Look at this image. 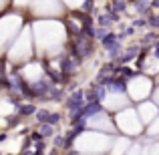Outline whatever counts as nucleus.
<instances>
[{
	"instance_id": "obj_1",
	"label": "nucleus",
	"mask_w": 159,
	"mask_h": 155,
	"mask_svg": "<svg viewBox=\"0 0 159 155\" xmlns=\"http://www.w3.org/2000/svg\"><path fill=\"white\" fill-rule=\"evenodd\" d=\"M141 52V47L139 44H133V47H129L127 51H123V54H121V58L117 62H121V65H127V62H131L133 58H137Z\"/></svg>"
},
{
	"instance_id": "obj_2",
	"label": "nucleus",
	"mask_w": 159,
	"mask_h": 155,
	"mask_svg": "<svg viewBox=\"0 0 159 155\" xmlns=\"http://www.w3.org/2000/svg\"><path fill=\"white\" fill-rule=\"evenodd\" d=\"M16 111H18V117H30V115H36V105L34 103H20L18 107H16Z\"/></svg>"
},
{
	"instance_id": "obj_3",
	"label": "nucleus",
	"mask_w": 159,
	"mask_h": 155,
	"mask_svg": "<svg viewBox=\"0 0 159 155\" xmlns=\"http://www.w3.org/2000/svg\"><path fill=\"white\" fill-rule=\"evenodd\" d=\"M117 75H121L123 79H135V77H139V73H137V71H133L131 66H127V65L117 66Z\"/></svg>"
},
{
	"instance_id": "obj_4",
	"label": "nucleus",
	"mask_w": 159,
	"mask_h": 155,
	"mask_svg": "<svg viewBox=\"0 0 159 155\" xmlns=\"http://www.w3.org/2000/svg\"><path fill=\"white\" fill-rule=\"evenodd\" d=\"M36 131L43 135V139H48V137H54V127L48 123H39V127H36Z\"/></svg>"
},
{
	"instance_id": "obj_5",
	"label": "nucleus",
	"mask_w": 159,
	"mask_h": 155,
	"mask_svg": "<svg viewBox=\"0 0 159 155\" xmlns=\"http://www.w3.org/2000/svg\"><path fill=\"white\" fill-rule=\"evenodd\" d=\"M117 43H121V40H119V36H117V34H113V32H109V34L105 36V39H103L101 40V44H103V48H107V51H111V48L113 47H115V44Z\"/></svg>"
},
{
	"instance_id": "obj_6",
	"label": "nucleus",
	"mask_w": 159,
	"mask_h": 155,
	"mask_svg": "<svg viewBox=\"0 0 159 155\" xmlns=\"http://www.w3.org/2000/svg\"><path fill=\"white\" fill-rule=\"evenodd\" d=\"M121 54H123V47H121V43H117L115 47L109 51V57H111V61H119Z\"/></svg>"
},
{
	"instance_id": "obj_7",
	"label": "nucleus",
	"mask_w": 159,
	"mask_h": 155,
	"mask_svg": "<svg viewBox=\"0 0 159 155\" xmlns=\"http://www.w3.org/2000/svg\"><path fill=\"white\" fill-rule=\"evenodd\" d=\"M48 115H51V111H47V109H40V111H36V121L39 123H47L48 121Z\"/></svg>"
},
{
	"instance_id": "obj_8",
	"label": "nucleus",
	"mask_w": 159,
	"mask_h": 155,
	"mask_svg": "<svg viewBox=\"0 0 159 155\" xmlns=\"http://www.w3.org/2000/svg\"><path fill=\"white\" fill-rule=\"evenodd\" d=\"M61 113H51V115H48V121H47V123L48 125H52V127H54V125H57V123H61Z\"/></svg>"
},
{
	"instance_id": "obj_9",
	"label": "nucleus",
	"mask_w": 159,
	"mask_h": 155,
	"mask_svg": "<svg viewBox=\"0 0 159 155\" xmlns=\"http://www.w3.org/2000/svg\"><path fill=\"white\" fill-rule=\"evenodd\" d=\"M81 12H85V14H91L93 12V0H85L81 6Z\"/></svg>"
},
{
	"instance_id": "obj_10",
	"label": "nucleus",
	"mask_w": 159,
	"mask_h": 155,
	"mask_svg": "<svg viewBox=\"0 0 159 155\" xmlns=\"http://www.w3.org/2000/svg\"><path fill=\"white\" fill-rule=\"evenodd\" d=\"M147 22H149V26H151L153 28V30H159V16H149V18H147Z\"/></svg>"
},
{
	"instance_id": "obj_11",
	"label": "nucleus",
	"mask_w": 159,
	"mask_h": 155,
	"mask_svg": "<svg viewBox=\"0 0 159 155\" xmlns=\"http://www.w3.org/2000/svg\"><path fill=\"white\" fill-rule=\"evenodd\" d=\"M107 34H109V28H101V26H99V28H97V32H95V39L103 40V39H105Z\"/></svg>"
},
{
	"instance_id": "obj_12",
	"label": "nucleus",
	"mask_w": 159,
	"mask_h": 155,
	"mask_svg": "<svg viewBox=\"0 0 159 155\" xmlns=\"http://www.w3.org/2000/svg\"><path fill=\"white\" fill-rule=\"evenodd\" d=\"M125 8H127V4L123 2V0H117L115 2V12L119 14V12H125Z\"/></svg>"
},
{
	"instance_id": "obj_13",
	"label": "nucleus",
	"mask_w": 159,
	"mask_h": 155,
	"mask_svg": "<svg viewBox=\"0 0 159 155\" xmlns=\"http://www.w3.org/2000/svg\"><path fill=\"white\" fill-rule=\"evenodd\" d=\"M147 20H145V18H137L135 20V22H133V28H143V26H147Z\"/></svg>"
},
{
	"instance_id": "obj_14",
	"label": "nucleus",
	"mask_w": 159,
	"mask_h": 155,
	"mask_svg": "<svg viewBox=\"0 0 159 155\" xmlns=\"http://www.w3.org/2000/svg\"><path fill=\"white\" fill-rule=\"evenodd\" d=\"M125 155H141V153H139V145H133V147H129Z\"/></svg>"
},
{
	"instance_id": "obj_15",
	"label": "nucleus",
	"mask_w": 159,
	"mask_h": 155,
	"mask_svg": "<svg viewBox=\"0 0 159 155\" xmlns=\"http://www.w3.org/2000/svg\"><path fill=\"white\" fill-rule=\"evenodd\" d=\"M6 139H8V133H0V143H4Z\"/></svg>"
},
{
	"instance_id": "obj_16",
	"label": "nucleus",
	"mask_w": 159,
	"mask_h": 155,
	"mask_svg": "<svg viewBox=\"0 0 159 155\" xmlns=\"http://www.w3.org/2000/svg\"><path fill=\"white\" fill-rule=\"evenodd\" d=\"M151 8H159V0H153V2H151Z\"/></svg>"
},
{
	"instance_id": "obj_17",
	"label": "nucleus",
	"mask_w": 159,
	"mask_h": 155,
	"mask_svg": "<svg viewBox=\"0 0 159 155\" xmlns=\"http://www.w3.org/2000/svg\"><path fill=\"white\" fill-rule=\"evenodd\" d=\"M0 89H2V85H0Z\"/></svg>"
},
{
	"instance_id": "obj_18",
	"label": "nucleus",
	"mask_w": 159,
	"mask_h": 155,
	"mask_svg": "<svg viewBox=\"0 0 159 155\" xmlns=\"http://www.w3.org/2000/svg\"><path fill=\"white\" fill-rule=\"evenodd\" d=\"M8 155H12V153H8Z\"/></svg>"
}]
</instances>
